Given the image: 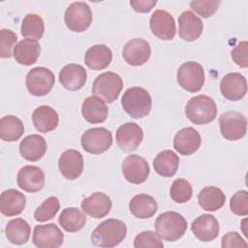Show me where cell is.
I'll return each instance as SVG.
<instances>
[{"label":"cell","mask_w":248,"mask_h":248,"mask_svg":"<svg viewBox=\"0 0 248 248\" xmlns=\"http://www.w3.org/2000/svg\"><path fill=\"white\" fill-rule=\"evenodd\" d=\"M127 234V227L118 219H108L99 224L91 233V242L99 247H114L120 244Z\"/></svg>","instance_id":"1"},{"label":"cell","mask_w":248,"mask_h":248,"mask_svg":"<svg viewBox=\"0 0 248 248\" xmlns=\"http://www.w3.org/2000/svg\"><path fill=\"white\" fill-rule=\"evenodd\" d=\"M121 105L123 109L133 118H143L151 110L152 99L147 90L142 87L128 88L122 98Z\"/></svg>","instance_id":"2"},{"label":"cell","mask_w":248,"mask_h":248,"mask_svg":"<svg viewBox=\"0 0 248 248\" xmlns=\"http://www.w3.org/2000/svg\"><path fill=\"white\" fill-rule=\"evenodd\" d=\"M187 118L194 124L204 125L212 122L217 116V107L214 100L206 95L191 98L185 107Z\"/></svg>","instance_id":"3"},{"label":"cell","mask_w":248,"mask_h":248,"mask_svg":"<svg viewBox=\"0 0 248 248\" xmlns=\"http://www.w3.org/2000/svg\"><path fill=\"white\" fill-rule=\"evenodd\" d=\"M154 226L162 239L176 241L186 232L187 221L178 212L166 211L157 217Z\"/></svg>","instance_id":"4"},{"label":"cell","mask_w":248,"mask_h":248,"mask_svg":"<svg viewBox=\"0 0 248 248\" xmlns=\"http://www.w3.org/2000/svg\"><path fill=\"white\" fill-rule=\"evenodd\" d=\"M122 87L123 81L119 75L113 72H105L95 78L92 93L106 103H112L118 98Z\"/></svg>","instance_id":"5"},{"label":"cell","mask_w":248,"mask_h":248,"mask_svg":"<svg viewBox=\"0 0 248 248\" xmlns=\"http://www.w3.org/2000/svg\"><path fill=\"white\" fill-rule=\"evenodd\" d=\"M177 82L186 91L195 93L202 89L204 83L202 66L195 61L183 63L177 70Z\"/></svg>","instance_id":"6"},{"label":"cell","mask_w":248,"mask_h":248,"mask_svg":"<svg viewBox=\"0 0 248 248\" xmlns=\"http://www.w3.org/2000/svg\"><path fill=\"white\" fill-rule=\"evenodd\" d=\"M54 74L45 67H35L31 69L25 78L28 92L37 97L48 94L54 85Z\"/></svg>","instance_id":"7"},{"label":"cell","mask_w":248,"mask_h":248,"mask_svg":"<svg viewBox=\"0 0 248 248\" xmlns=\"http://www.w3.org/2000/svg\"><path fill=\"white\" fill-rule=\"evenodd\" d=\"M64 20L70 31L78 33L85 31L92 22V12L90 7L82 1L72 3L66 9Z\"/></svg>","instance_id":"8"},{"label":"cell","mask_w":248,"mask_h":248,"mask_svg":"<svg viewBox=\"0 0 248 248\" xmlns=\"http://www.w3.org/2000/svg\"><path fill=\"white\" fill-rule=\"evenodd\" d=\"M219 126L222 136L228 140L242 139L247 131V120L243 114L235 110L227 111L219 117Z\"/></svg>","instance_id":"9"},{"label":"cell","mask_w":248,"mask_h":248,"mask_svg":"<svg viewBox=\"0 0 248 248\" xmlns=\"http://www.w3.org/2000/svg\"><path fill=\"white\" fill-rule=\"evenodd\" d=\"M80 143L86 152L91 154H102L111 146L112 136L106 128H91L82 134Z\"/></svg>","instance_id":"10"},{"label":"cell","mask_w":248,"mask_h":248,"mask_svg":"<svg viewBox=\"0 0 248 248\" xmlns=\"http://www.w3.org/2000/svg\"><path fill=\"white\" fill-rule=\"evenodd\" d=\"M64 240V233L53 223L35 226L32 241L39 248H57Z\"/></svg>","instance_id":"11"},{"label":"cell","mask_w":248,"mask_h":248,"mask_svg":"<svg viewBox=\"0 0 248 248\" xmlns=\"http://www.w3.org/2000/svg\"><path fill=\"white\" fill-rule=\"evenodd\" d=\"M124 178L133 184L143 183L150 172L146 160L139 155L127 156L121 166Z\"/></svg>","instance_id":"12"},{"label":"cell","mask_w":248,"mask_h":248,"mask_svg":"<svg viewBox=\"0 0 248 248\" xmlns=\"http://www.w3.org/2000/svg\"><path fill=\"white\" fill-rule=\"evenodd\" d=\"M150 29L157 38L170 41L175 36V21L173 16L164 10H156L150 16Z\"/></svg>","instance_id":"13"},{"label":"cell","mask_w":248,"mask_h":248,"mask_svg":"<svg viewBox=\"0 0 248 248\" xmlns=\"http://www.w3.org/2000/svg\"><path fill=\"white\" fill-rule=\"evenodd\" d=\"M117 145L126 152L136 150L143 140V132L140 125L127 122L121 125L115 134Z\"/></svg>","instance_id":"14"},{"label":"cell","mask_w":248,"mask_h":248,"mask_svg":"<svg viewBox=\"0 0 248 248\" xmlns=\"http://www.w3.org/2000/svg\"><path fill=\"white\" fill-rule=\"evenodd\" d=\"M124 60L131 66H141L151 55V47L147 41L140 38L130 40L123 47Z\"/></svg>","instance_id":"15"},{"label":"cell","mask_w":248,"mask_h":248,"mask_svg":"<svg viewBox=\"0 0 248 248\" xmlns=\"http://www.w3.org/2000/svg\"><path fill=\"white\" fill-rule=\"evenodd\" d=\"M17 186L28 193H36L45 185V173L37 166L27 165L22 167L16 177Z\"/></svg>","instance_id":"16"},{"label":"cell","mask_w":248,"mask_h":248,"mask_svg":"<svg viewBox=\"0 0 248 248\" xmlns=\"http://www.w3.org/2000/svg\"><path fill=\"white\" fill-rule=\"evenodd\" d=\"M58 168L66 179H77L83 170V157L81 153L75 149L65 150L59 157Z\"/></svg>","instance_id":"17"},{"label":"cell","mask_w":248,"mask_h":248,"mask_svg":"<svg viewBox=\"0 0 248 248\" xmlns=\"http://www.w3.org/2000/svg\"><path fill=\"white\" fill-rule=\"evenodd\" d=\"M220 91L229 101H239L247 92L246 78L239 73H230L223 77Z\"/></svg>","instance_id":"18"},{"label":"cell","mask_w":248,"mask_h":248,"mask_svg":"<svg viewBox=\"0 0 248 248\" xmlns=\"http://www.w3.org/2000/svg\"><path fill=\"white\" fill-rule=\"evenodd\" d=\"M201 142L202 140L199 132L192 127H186L175 134L173 147L179 154L189 156L198 151Z\"/></svg>","instance_id":"19"},{"label":"cell","mask_w":248,"mask_h":248,"mask_svg":"<svg viewBox=\"0 0 248 248\" xmlns=\"http://www.w3.org/2000/svg\"><path fill=\"white\" fill-rule=\"evenodd\" d=\"M191 231L199 240L209 242L218 236L220 227L213 215L202 214L192 222Z\"/></svg>","instance_id":"20"},{"label":"cell","mask_w":248,"mask_h":248,"mask_svg":"<svg viewBox=\"0 0 248 248\" xmlns=\"http://www.w3.org/2000/svg\"><path fill=\"white\" fill-rule=\"evenodd\" d=\"M87 78L86 70L79 64H68L59 73V82L71 91H77L83 87Z\"/></svg>","instance_id":"21"},{"label":"cell","mask_w":248,"mask_h":248,"mask_svg":"<svg viewBox=\"0 0 248 248\" xmlns=\"http://www.w3.org/2000/svg\"><path fill=\"white\" fill-rule=\"evenodd\" d=\"M179 37L187 42L197 40L202 33V19L191 11H185L178 16Z\"/></svg>","instance_id":"22"},{"label":"cell","mask_w":248,"mask_h":248,"mask_svg":"<svg viewBox=\"0 0 248 248\" xmlns=\"http://www.w3.org/2000/svg\"><path fill=\"white\" fill-rule=\"evenodd\" d=\"M81 209L87 215L100 219L107 216L111 209V200L104 193L96 192L81 202Z\"/></svg>","instance_id":"23"},{"label":"cell","mask_w":248,"mask_h":248,"mask_svg":"<svg viewBox=\"0 0 248 248\" xmlns=\"http://www.w3.org/2000/svg\"><path fill=\"white\" fill-rule=\"evenodd\" d=\"M81 113L87 122L91 124H98L107 119L108 108L103 99L92 95L83 101Z\"/></svg>","instance_id":"24"},{"label":"cell","mask_w":248,"mask_h":248,"mask_svg":"<svg viewBox=\"0 0 248 248\" xmlns=\"http://www.w3.org/2000/svg\"><path fill=\"white\" fill-rule=\"evenodd\" d=\"M25 196L16 189H8L1 194L0 211L5 216L12 217L20 214L25 208Z\"/></svg>","instance_id":"25"},{"label":"cell","mask_w":248,"mask_h":248,"mask_svg":"<svg viewBox=\"0 0 248 248\" xmlns=\"http://www.w3.org/2000/svg\"><path fill=\"white\" fill-rule=\"evenodd\" d=\"M46 141L39 135L33 134L25 137L19 144L20 155L27 161H39L46 151Z\"/></svg>","instance_id":"26"},{"label":"cell","mask_w":248,"mask_h":248,"mask_svg":"<svg viewBox=\"0 0 248 248\" xmlns=\"http://www.w3.org/2000/svg\"><path fill=\"white\" fill-rule=\"evenodd\" d=\"M32 121L39 132L48 133L57 127L59 116L57 111L51 107L40 106L33 111Z\"/></svg>","instance_id":"27"},{"label":"cell","mask_w":248,"mask_h":248,"mask_svg":"<svg viewBox=\"0 0 248 248\" xmlns=\"http://www.w3.org/2000/svg\"><path fill=\"white\" fill-rule=\"evenodd\" d=\"M112 60V52L105 45H95L90 46L84 54L85 65L92 70L106 69Z\"/></svg>","instance_id":"28"},{"label":"cell","mask_w":248,"mask_h":248,"mask_svg":"<svg viewBox=\"0 0 248 248\" xmlns=\"http://www.w3.org/2000/svg\"><path fill=\"white\" fill-rule=\"evenodd\" d=\"M41 46L35 40L23 39L14 48L13 55L18 64L29 66L38 60Z\"/></svg>","instance_id":"29"},{"label":"cell","mask_w":248,"mask_h":248,"mask_svg":"<svg viewBox=\"0 0 248 248\" xmlns=\"http://www.w3.org/2000/svg\"><path fill=\"white\" fill-rule=\"evenodd\" d=\"M130 212L137 218H151L158 209L155 199L147 194H140L133 197L129 202Z\"/></svg>","instance_id":"30"},{"label":"cell","mask_w":248,"mask_h":248,"mask_svg":"<svg viewBox=\"0 0 248 248\" xmlns=\"http://www.w3.org/2000/svg\"><path fill=\"white\" fill-rule=\"evenodd\" d=\"M179 166L178 156L171 150H163L159 152L153 160L155 171L163 177L173 176Z\"/></svg>","instance_id":"31"},{"label":"cell","mask_w":248,"mask_h":248,"mask_svg":"<svg viewBox=\"0 0 248 248\" xmlns=\"http://www.w3.org/2000/svg\"><path fill=\"white\" fill-rule=\"evenodd\" d=\"M6 237L12 244L21 245L29 240L31 228L27 221L22 218H16L8 222L5 228Z\"/></svg>","instance_id":"32"},{"label":"cell","mask_w":248,"mask_h":248,"mask_svg":"<svg viewBox=\"0 0 248 248\" xmlns=\"http://www.w3.org/2000/svg\"><path fill=\"white\" fill-rule=\"evenodd\" d=\"M200 206L205 211H216L220 209L225 202L226 196L220 188L207 186L202 189L198 195Z\"/></svg>","instance_id":"33"},{"label":"cell","mask_w":248,"mask_h":248,"mask_svg":"<svg viewBox=\"0 0 248 248\" xmlns=\"http://www.w3.org/2000/svg\"><path fill=\"white\" fill-rule=\"evenodd\" d=\"M58 223L66 232H77L84 227L86 216L77 207H67L61 212Z\"/></svg>","instance_id":"34"},{"label":"cell","mask_w":248,"mask_h":248,"mask_svg":"<svg viewBox=\"0 0 248 248\" xmlns=\"http://www.w3.org/2000/svg\"><path fill=\"white\" fill-rule=\"evenodd\" d=\"M24 133L22 121L15 115H6L0 119V138L4 141H16Z\"/></svg>","instance_id":"35"},{"label":"cell","mask_w":248,"mask_h":248,"mask_svg":"<svg viewBox=\"0 0 248 248\" xmlns=\"http://www.w3.org/2000/svg\"><path fill=\"white\" fill-rule=\"evenodd\" d=\"M21 35L30 40H40L45 31L43 18L36 14H27L21 22Z\"/></svg>","instance_id":"36"},{"label":"cell","mask_w":248,"mask_h":248,"mask_svg":"<svg viewBox=\"0 0 248 248\" xmlns=\"http://www.w3.org/2000/svg\"><path fill=\"white\" fill-rule=\"evenodd\" d=\"M193 190L190 182L184 178L175 179L170 189L171 200L177 203H184L192 198Z\"/></svg>","instance_id":"37"},{"label":"cell","mask_w":248,"mask_h":248,"mask_svg":"<svg viewBox=\"0 0 248 248\" xmlns=\"http://www.w3.org/2000/svg\"><path fill=\"white\" fill-rule=\"evenodd\" d=\"M60 208L59 200L56 197H49L37 207L34 212V218L38 222H46L52 219Z\"/></svg>","instance_id":"38"},{"label":"cell","mask_w":248,"mask_h":248,"mask_svg":"<svg viewBox=\"0 0 248 248\" xmlns=\"http://www.w3.org/2000/svg\"><path fill=\"white\" fill-rule=\"evenodd\" d=\"M134 246L136 248H142V247L163 248L164 244L158 233L152 231H145L139 233L135 237Z\"/></svg>","instance_id":"39"},{"label":"cell","mask_w":248,"mask_h":248,"mask_svg":"<svg viewBox=\"0 0 248 248\" xmlns=\"http://www.w3.org/2000/svg\"><path fill=\"white\" fill-rule=\"evenodd\" d=\"M231 211L238 216L248 214V193L246 190L237 191L230 201Z\"/></svg>","instance_id":"40"},{"label":"cell","mask_w":248,"mask_h":248,"mask_svg":"<svg viewBox=\"0 0 248 248\" xmlns=\"http://www.w3.org/2000/svg\"><path fill=\"white\" fill-rule=\"evenodd\" d=\"M16 35L10 29L0 30V56L2 58H9L12 55V48L16 46Z\"/></svg>","instance_id":"41"},{"label":"cell","mask_w":248,"mask_h":248,"mask_svg":"<svg viewBox=\"0 0 248 248\" xmlns=\"http://www.w3.org/2000/svg\"><path fill=\"white\" fill-rule=\"evenodd\" d=\"M220 1H191L190 7L202 17L211 16L220 5Z\"/></svg>","instance_id":"42"},{"label":"cell","mask_w":248,"mask_h":248,"mask_svg":"<svg viewBox=\"0 0 248 248\" xmlns=\"http://www.w3.org/2000/svg\"><path fill=\"white\" fill-rule=\"evenodd\" d=\"M248 43L246 41L239 42L231 51L233 62L241 68H247L248 66V54H247Z\"/></svg>","instance_id":"43"},{"label":"cell","mask_w":248,"mask_h":248,"mask_svg":"<svg viewBox=\"0 0 248 248\" xmlns=\"http://www.w3.org/2000/svg\"><path fill=\"white\" fill-rule=\"evenodd\" d=\"M221 245L223 248L247 247V242L236 232H230L222 237Z\"/></svg>","instance_id":"44"},{"label":"cell","mask_w":248,"mask_h":248,"mask_svg":"<svg viewBox=\"0 0 248 248\" xmlns=\"http://www.w3.org/2000/svg\"><path fill=\"white\" fill-rule=\"evenodd\" d=\"M157 4L156 0H133L130 1L131 7L139 13H148Z\"/></svg>","instance_id":"45"}]
</instances>
